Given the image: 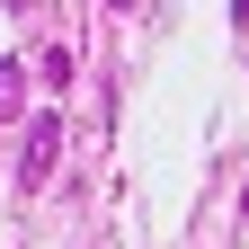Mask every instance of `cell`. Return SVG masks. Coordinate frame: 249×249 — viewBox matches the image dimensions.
Listing matches in <instances>:
<instances>
[{"label":"cell","instance_id":"6da1fadb","mask_svg":"<svg viewBox=\"0 0 249 249\" xmlns=\"http://www.w3.org/2000/svg\"><path fill=\"white\" fill-rule=\"evenodd\" d=\"M53 151H62V116L36 107V124H27V142H18V187H45L53 178Z\"/></svg>","mask_w":249,"mask_h":249},{"label":"cell","instance_id":"7a4b0ae2","mask_svg":"<svg viewBox=\"0 0 249 249\" xmlns=\"http://www.w3.org/2000/svg\"><path fill=\"white\" fill-rule=\"evenodd\" d=\"M18 98H27V71H18V62H0V116H18Z\"/></svg>","mask_w":249,"mask_h":249},{"label":"cell","instance_id":"3957f363","mask_svg":"<svg viewBox=\"0 0 249 249\" xmlns=\"http://www.w3.org/2000/svg\"><path fill=\"white\" fill-rule=\"evenodd\" d=\"M231 27H249V0H231Z\"/></svg>","mask_w":249,"mask_h":249},{"label":"cell","instance_id":"277c9868","mask_svg":"<svg viewBox=\"0 0 249 249\" xmlns=\"http://www.w3.org/2000/svg\"><path fill=\"white\" fill-rule=\"evenodd\" d=\"M107 9H142V0H107Z\"/></svg>","mask_w":249,"mask_h":249}]
</instances>
